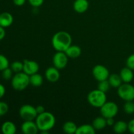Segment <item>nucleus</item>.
Instances as JSON below:
<instances>
[{
    "label": "nucleus",
    "mask_w": 134,
    "mask_h": 134,
    "mask_svg": "<svg viewBox=\"0 0 134 134\" xmlns=\"http://www.w3.org/2000/svg\"><path fill=\"white\" fill-rule=\"evenodd\" d=\"M72 43L71 36L66 31H60L56 33L52 39V44L56 51L65 52Z\"/></svg>",
    "instance_id": "obj_1"
},
{
    "label": "nucleus",
    "mask_w": 134,
    "mask_h": 134,
    "mask_svg": "<svg viewBox=\"0 0 134 134\" xmlns=\"http://www.w3.org/2000/svg\"><path fill=\"white\" fill-rule=\"evenodd\" d=\"M35 122L41 133H48V132L54 126L56 119L51 113L44 111L37 115Z\"/></svg>",
    "instance_id": "obj_2"
},
{
    "label": "nucleus",
    "mask_w": 134,
    "mask_h": 134,
    "mask_svg": "<svg viewBox=\"0 0 134 134\" xmlns=\"http://www.w3.org/2000/svg\"><path fill=\"white\" fill-rule=\"evenodd\" d=\"M30 84V76L22 71L15 73L11 79V85L14 90L22 91L28 86Z\"/></svg>",
    "instance_id": "obj_3"
},
{
    "label": "nucleus",
    "mask_w": 134,
    "mask_h": 134,
    "mask_svg": "<svg viewBox=\"0 0 134 134\" xmlns=\"http://www.w3.org/2000/svg\"><path fill=\"white\" fill-rule=\"evenodd\" d=\"M87 99L92 106L96 108H100L107 102V96L105 93L96 89L89 92Z\"/></svg>",
    "instance_id": "obj_4"
},
{
    "label": "nucleus",
    "mask_w": 134,
    "mask_h": 134,
    "mask_svg": "<svg viewBox=\"0 0 134 134\" xmlns=\"http://www.w3.org/2000/svg\"><path fill=\"white\" fill-rule=\"evenodd\" d=\"M119 96L125 102L134 100V86L130 83L122 84L117 88Z\"/></svg>",
    "instance_id": "obj_5"
},
{
    "label": "nucleus",
    "mask_w": 134,
    "mask_h": 134,
    "mask_svg": "<svg viewBox=\"0 0 134 134\" xmlns=\"http://www.w3.org/2000/svg\"><path fill=\"white\" fill-rule=\"evenodd\" d=\"M99 109L102 116L105 119L114 118L119 112V107L113 102H106Z\"/></svg>",
    "instance_id": "obj_6"
},
{
    "label": "nucleus",
    "mask_w": 134,
    "mask_h": 134,
    "mask_svg": "<svg viewBox=\"0 0 134 134\" xmlns=\"http://www.w3.org/2000/svg\"><path fill=\"white\" fill-rule=\"evenodd\" d=\"M19 115L22 120H34L37 116L36 108L34 106L29 104L22 105L20 108Z\"/></svg>",
    "instance_id": "obj_7"
},
{
    "label": "nucleus",
    "mask_w": 134,
    "mask_h": 134,
    "mask_svg": "<svg viewBox=\"0 0 134 134\" xmlns=\"http://www.w3.org/2000/svg\"><path fill=\"white\" fill-rule=\"evenodd\" d=\"M92 75L96 81H99L107 80L108 77H109L110 73L109 69L105 66L103 65H95L92 69Z\"/></svg>",
    "instance_id": "obj_8"
},
{
    "label": "nucleus",
    "mask_w": 134,
    "mask_h": 134,
    "mask_svg": "<svg viewBox=\"0 0 134 134\" xmlns=\"http://www.w3.org/2000/svg\"><path fill=\"white\" fill-rule=\"evenodd\" d=\"M53 65L58 69H62L67 66L68 63V57L65 52L56 51L52 59Z\"/></svg>",
    "instance_id": "obj_9"
},
{
    "label": "nucleus",
    "mask_w": 134,
    "mask_h": 134,
    "mask_svg": "<svg viewBox=\"0 0 134 134\" xmlns=\"http://www.w3.org/2000/svg\"><path fill=\"white\" fill-rule=\"evenodd\" d=\"M23 72L28 75L29 76L38 73L39 71V64L34 60H24L23 62Z\"/></svg>",
    "instance_id": "obj_10"
},
{
    "label": "nucleus",
    "mask_w": 134,
    "mask_h": 134,
    "mask_svg": "<svg viewBox=\"0 0 134 134\" xmlns=\"http://www.w3.org/2000/svg\"><path fill=\"white\" fill-rule=\"evenodd\" d=\"M21 130L24 134H36L39 132V128L34 120H25L21 126Z\"/></svg>",
    "instance_id": "obj_11"
},
{
    "label": "nucleus",
    "mask_w": 134,
    "mask_h": 134,
    "mask_svg": "<svg viewBox=\"0 0 134 134\" xmlns=\"http://www.w3.org/2000/svg\"><path fill=\"white\" fill-rule=\"evenodd\" d=\"M46 79L50 82H56L59 80L60 77V73L59 69L54 67H50L44 73Z\"/></svg>",
    "instance_id": "obj_12"
},
{
    "label": "nucleus",
    "mask_w": 134,
    "mask_h": 134,
    "mask_svg": "<svg viewBox=\"0 0 134 134\" xmlns=\"http://www.w3.org/2000/svg\"><path fill=\"white\" fill-rule=\"evenodd\" d=\"M120 76L123 82L130 83L133 79V70L127 66L123 68L120 72Z\"/></svg>",
    "instance_id": "obj_13"
},
{
    "label": "nucleus",
    "mask_w": 134,
    "mask_h": 134,
    "mask_svg": "<svg viewBox=\"0 0 134 134\" xmlns=\"http://www.w3.org/2000/svg\"><path fill=\"white\" fill-rule=\"evenodd\" d=\"M13 22V16L10 13L4 12L0 14V26L3 27H8Z\"/></svg>",
    "instance_id": "obj_14"
},
{
    "label": "nucleus",
    "mask_w": 134,
    "mask_h": 134,
    "mask_svg": "<svg viewBox=\"0 0 134 134\" xmlns=\"http://www.w3.org/2000/svg\"><path fill=\"white\" fill-rule=\"evenodd\" d=\"M88 7L89 3L88 0H75L73 3V9L78 13H85Z\"/></svg>",
    "instance_id": "obj_15"
},
{
    "label": "nucleus",
    "mask_w": 134,
    "mask_h": 134,
    "mask_svg": "<svg viewBox=\"0 0 134 134\" xmlns=\"http://www.w3.org/2000/svg\"><path fill=\"white\" fill-rule=\"evenodd\" d=\"M81 48L79 46L75 44H71L68 49L65 51V53L68 58H77L81 54Z\"/></svg>",
    "instance_id": "obj_16"
},
{
    "label": "nucleus",
    "mask_w": 134,
    "mask_h": 134,
    "mask_svg": "<svg viewBox=\"0 0 134 134\" xmlns=\"http://www.w3.org/2000/svg\"><path fill=\"white\" fill-rule=\"evenodd\" d=\"M1 132L3 134H14L16 132V127L11 121H6L1 126Z\"/></svg>",
    "instance_id": "obj_17"
},
{
    "label": "nucleus",
    "mask_w": 134,
    "mask_h": 134,
    "mask_svg": "<svg viewBox=\"0 0 134 134\" xmlns=\"http://www.w3.org/2000/svg\"><path fill=\"white\" fill-rule=\"evenodd\" d=\"M107 80H108L111 87L115 88H118L123 82L120 75L116 74V73L110 75Z\"/></svg>",
    "instance_id": "obj_18"
},
{
    "label": "nucleus",
    "mask_w": 134,
    "mask_h": 134,
    "mask_svg": "<svg viewBox=\"0 0 134 134\" xmlns=\"http://www.w3.org/2000/svg\"><path fill=\"white\" fill-rule=\"evenodd\" d=\"M92 125L95 128L96 130H102L107 126L106 119L103 116H98L93 120Z\"/></svg>",
    "instance_id": "obj_19"
},
{
    "label": "nucleus",
    "mask_w": 134,
    "mask_h": 134,
    "mask_svg": "<svg viewBox=\"0 0 134 134\" xmlns=\"http://www.w3.org/2000/svg\"><path fill=\"white\" fill-rule=\"evenodd\" d=\"M95 128L90 124H83L77 127L75 134H95Z\"/></svg>",
    "instance_id": "obj_20"
},
{
    "label": "nucleus",
    "mask_w": 134,
    "mask_h": 134,
    "mask_svg": "<svg viewBox=\"0 0 134 134\" xmlns=\"http://www.w3.org/2000/svg\"><path fill=\"white\" fill-rule=\"evenodd\" d=\"M113 127V131L115 133L121 134L128 130V123L122 120H119L115 122Z\"/></svg>",
    "instance_id": "obj_21"
},
{
    "label": "nucleus",
    "mask_w": 134,
    "mask_h": 134,
    "mask_svg": "<svg viewBox=\"0 0 134 134\" xmlns=\"http://www.w3.org/2000/svg\"><path fill=\"white\" fill-rule=\"evenodd\" d=\"M43 83V78L38 73L30 76V84L34 87H39Z\"/></svg>",
    "instance_id": "obj_22"
},
{
    "label": "nucleus",
    "mask_w": 134,
    "mask_h": 134,
    "mask_svg": "<svg viewBox=\"0 0 134 134\" xmlns=\"http://www.w3.org/2000/svg\"><path fill=\"white\" fill-rule=\"evenodd\" d=\"M77 126L75 122L72 121L65 122L63 125V130L65 133L73 134L76 133Z\"/></svg>",
    "instance_id": "obj_23"
},
{
    "label": "nucleus",
    "mask_w": 134,
    "mask_h": 134,
    "mask_svg": "<svg viewBox=\"0 0 134 134\" xmlns=\"http://www.w3.org/2000/svg\"><path fill=\"white\" fill-rule=\"evenodd\" d=\"M23 62H21L19 61H14L10 64V68L12 69L13 73H17L23 71Z\"/></svg>",
    "instance_id": "obj_24"
},
{
    "label": "nucleus",
    "mask_w": 134,
    "mask_h": 134,
    "mask_svg": "<svg viewBox=\"0 0 134 134\" xmlns=\"http://www.w3.org/2000/svg\"><path fill=\"white\" fill-rule=\"evenodd\" d=\"M124 111L127 115H132L134 113V103L133 101H127L123 106Z\"/></svg>",
    "instance_id": "obj_25"
},
{
    "label": "nucleus",
    "mask_w": 134,
    "mask_h": 134,
    "mask_svg": "<svg viewBox=\"0 0 134 134\" xmlns=\"http://www.w3.org/2000/svg\"><path fill=\"white\" fill-rule=\"evenodd\" d=\"M111 88L109 83L108 80H104V81H99V83L98 85V89L106 93Z\"/></svg>",
    "instance_id": "obj_26"
},
{
    "label": "nucleus",
    "mask_w": 134,
    "mask_h": 134,
    "mask_svg": "<svg viewBox=\"0 0 134 134\" xmlns=\"http://www.w3.org/2000/svg\"><path fill=\"white\" fill-rule=\"evenodd\" d=\"M9 67V62L7 58L3 54H0V71Z\"/></svg>",
    "instance_id": "obj_27"
},
{
    "label": "nucleus",
    "mask_w": 134,
    "mask_h": 134,
    "mask_svg": "<svg viewBox=\"0 0 134 134\" xmlns=\"http://www.w3.org/2000/svg\"><path fill=\"white\" fill-rule=\"evenodd\" d=\"M1 74H2V77L3 79L6 80V81H9V80L13 78V71L10 68H7L1 71Z\"/></svg>",
    "instance_id": "obj_28"
},
{
    "label": "nucleus",
    "mask_w": 134,
    "mask_h": 134,
    "mask_svg": "<svg viewBox=\"0 0 134 134\" xmlns=\"http://www.w3.org/2000/svg\"><path fill=\"white\" fill-rule=\"evenodd\" d=\"M9 111V105L4 102H0V116L6 115Z\"/></svg>",
    "instance_id": "obj_29"
},
{
    "label": "nucleus",
    "mask_w": 134,
    "mask_h": 134,
    "mask_svg": "<svg viewBox=\"0 0 134 134\" xmlns=\"http://www.w3.org/2000/svg\"><path fill=\"white\" fill-rule=\"evenodd\" d=\"M126 66L130 68L132 70H134V54H131L126 60Z\"/></svg>",
    "instance_id": "obj_30"
},
{
    "label": "nucleus",
    "mask_w": 134,
    "mask_h": 134,
    "mask_svg": "<svg viewBox=\"0 0 134 134\" xmlns=\"http://www.w3.org/2000/svg\"><path fill=\"white\" fill-rule=\"evenodd\" d=\"M28 2L31 6L37 8L43 5L44 0H28Z\"/></svg>",
    "instance_id": "obj_31"
},
{
    "label": "nucleus",
    "mask_w": 134,
    "mask_h": 134,
    "mask_svg": "<svg viewBox=\"0 0 134 134\" xmlns=\"http://www.w3.org/2000/svg\"><path fill=\"white\" fill-rule=\"evenodd\" d=\"M128 130L131 133L134 134V119L128 123Z\"/></svg>",
    "instance_id": "obj_32"
},
{
    "label": "nucleus",
    "mask_w": 134,
    "mask_h": 134,
    "mask_svg": "<svg viewBox=\"0 0 134 134\" xmlns=\"http://www.w3.org/2000/svg\"><path fill=\"white\" fill-rule=\"evenodd\" d=\"M13 3H14V5H16V6L20 7L24 5L26 0H13Z\"/></svg>",
    "instance_id": "obj_33"
},
{
    "label": "nucleus",
    "mask_w": 134,
    "mask_h": 134,
    "mask_svg": "<svg viewBox=\"0 0 134 134\" xmlns=\"http://www.w3.org/2000/svg\"><path fill=\"white\" fill-rule=\"evenodd\" d=\"M106 122H107V126H113L114 124L115 123L114 118H108L106 119Z\"/></svg>",
    "instance_id": "obj_34"
},
{
    "label": "nucleus",
    "mask_w": 134,
    "mask_h": 134,
    "mask_svg": "<svg viewBox=\"0 0 134 134\" xmlns=\"http://www.w3.org/2000/svg\"><path fill=\"white\" fill-rule=\"evenodd\" d=\"M35 108H36V111L38 115H39V114L43 113H44V111H45V110H44V107H43V105H38Z\"/></svg>",
    "instance_id": "obj_35"
},
{
    "label": "nucleus",
    "mask_w": 134,
    "mask_h": 134,
    "mask_svg": "<svg viewBox=\"0 0 134 134\" xmlns=\"http://www.w3.org/2000/svg\"><path fill=\"white\" fill-rule=\"evenodd\" d=\"M5 30L4 29V27H3L2 26H0V41L3 40L4 39L5 36Z\"/></svg>",
    "instance_id": "obj_36"
},
{
    "label": "nucleus",
    "mask_w": 134,
    "mask_h": 134,
    "mask_svg": "<svg viewBox=\"0 0 134 134\" xmlns=\"http://www.w3.org/2000/svg\"><path fill=\"white\" fill-rule=\"evenodd\" d=\"M5 94V88L2 84L0 83V99L4 96Z\"/></svg>",
    "instance_id": "obj_37"
}]
</instances>
